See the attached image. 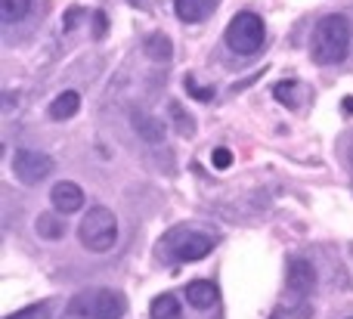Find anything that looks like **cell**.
Segmentation results:
<instances>
[{
	"label": "cell",
	"instance_id": "20",
	"mask_svg": "<svg viewBox=\"0 0 353 319\" xmlns=\"http://www.w3.org/2000/svg\"><path fill=\"white\" fill-rule=\"evenodd\" d=\"M211 165L217 167V171H226V167L232 165V152H230V149H223V146L214 149V152H211Z\"/></svg>",
	"mask_w": 353,
	"mask_h": 319
},
{
	"label": "cell",
	"instance_id": "7",
	"mask_svg": "<svg viewBox=\"0 0 353 319\" xmlns=\"http://www.w3.org/2000/svg\"><path fill=\"white\" fill-rule=\"evenodd\" d=\"M50 205H53V211L68 217L84 208V189L78 183H72V180H62V183H56L50 189Z\"/></svg>",
	"mask_w": 353,
	"mask_h": 319
},
{
	"label": "cell",
	"instance_id": "18",
	"mask_svg": "<svg viewBox=\"0 0 353 319\" xmlns=\"http://www.w3.org/2000/svg\"><path fill=\"white\" fill-rule=\"evenodd\" d=\"M171 118H174L176 130H180L183 136H186V134H192V130H195L192 118H186V112H183V105H180V103H171Z\"/></svg>",
	"mask_w": 353,
	"mask_h": 319
},
{
	"label": "cell",
	"instance_id": "14",
	"mask_svg": "<svg viewBox=\"0 0 353 319\" xmlns=\"http://www.w3.org/2000/svg\"><path fill=\"white\" fill-rule=\"evenodd\" d=\"M34 229L41 239L56 242V239H62V233H65V220L59 217V211H56V214H41L34 223Z\"/></svg>",
	"mask_w": 353,
	"mask_h": 319
},
{
	"label": "cell",
	"instance_id": "2",
	"mask_svg": "<svg viewBox=\"0 0 353 319\" xmlns=\"http://www.w3.org/2000/svg\"><path fill=\"white\" fill-rule=\"evenodd\" d=\"M78 239H81V245H84L87 251H93V254L112 251V248H115V242H118V220H115V214H112L109 208H103V205L90 208L84 214V220H81V227H78Z\"/></svg>",
	"mask_w": 353,
	"mask_h": 319
},
{
	"label": "cell",
	"instance_id": "6",
	"mask_svg": "<svg viewBox=\"0 0 353 319\" xmlns=\"http://www.w3.org/2000/svg\"><path fill=\"white\" fill-rule=\"evenodd\" d=\"M214 248V239L208 233H186L183 239H171V254L180 264H192V260L208 258Z\"/></svg>",
	"mask_w": 353,
	"mask_h": 319
},
{
	"label": "cell",
	"instance_id": "17",
	"mask_svg": "<svg viewBox=\"0 0 353 319\" xmlns=\"http://www.w3.org/2000/svg\"><path fill=\"white\" fill-rule=\"evenodd\" d=\"M294 87H298L294 81H279V84L273 87V96L279 99L282 105H292L294 109V105H298V99H294Z\"/></svg>",
	"mask_w": 353,
	"mask_h": 319
},
{
	"label": "cell",
	"instance_id": "23",
	"mask_svg": "<svg viewBox=\"0 0 353 319\" xmlns=\"http://www.w3.org/2000/svg\"><path fill=\"white\" fill-rule=\"evenodd\" d=\"M270 319H279V316H276V313H273V316H270Z\"/></svg>",
	"mask_w": 353,
	"mask_h": 319
},
{
	"label": "cell",
	"instance_id": "4",
	"mask_svg": "<svg viewBox=\"0 0 353 319\" xmlns=\"http://www.w3.org/2000/svg\"><path fill=\"white\" fill-rule=\"evenodd\" d=\"M226 47L239 56H254L257 50L263 47L267 41V31H263V19L257 12L245 10V12H236L226 25V34H223Z\"/></svg>",
	"mask_w": 353,
	"mask_h": 319
},
{
	"label": "cell",
	"instance_id": "16",
	"mask_svg": "<svg viewBox=\"0 0 353 319\" xmlns=\"http://www.w3.org/2000/svg\"><path fill=\"white\" fill-rule=\"evenodd\" d=\"M31 10V0H0V16H3V22H19V19H25Z\"/></svg>",
	"mask_w": 353,
	"mask_h": 319
},
{
	"label": "cell",
	"instance_id": "1",
	"mask_svg": "<svg viewBox=\"0 0 353 319\" xmlns=\"http://www.w3.org/2000/svg\"><path fill=\"white\" fill-rule=\"evenodd\" d=\"M350 41H353V28L350 19L341 12L323 16L313 28V41H310V56L316 65H338L347 59L350 53Z\"/></svg>",
	"mask_w": 353,
	"mask_h": 319
},
{
	"label": "cell",
	"instance_id": "3",
	"mask_svg": "<svg viewBox=\"0 0 353 319\" xmlns=\"http://www.w3.org/2000/svg\"><path fill=\"white\" fill-rule=\"evenodd\" d=\"M68 313L81 319H121L128 313V301H124V295H118L112 289H90L72 298Z\"/></svg>",
	"mask_w": 353,
	"mask_h": 319
},
{
	"label": "cell",
	"instance_id": "21",
	"mask_svg": "<svg viewBox=\"0 0 353 319\" xmlns=\"http://www.w3.org/2000/svg\"><path fill=\"white\" fill-rule=\"evenodd\" d=\"M43 304H34V307H28V310H19L16 316H3V319H43Z\"/></svg>",
	"mask_w": 353,
	"mask_h": 319
},
{
	"label": "cell",
	"instance_id": "10",
	"mask_svg": "<svg viewBox=\"0 0 353 319\" xmlns=\"http://www.w3.org/2000/svg\"><path fill=\"white\" fill-rule=\"evenodd\" d=\"M214 10V0H174V12L183 22H205Z\"/></svg>",
	"mask_w": 353,
	"mask_h": 319
},
{
	"label": "cell",
	"instance_id": "24",
	"mask_svg": "<svg viewBox=\"0 0 353 319\" xmlns=\"http://www.w3.org/2000/svg\"><path fill=\"white\" fill-rule=\"evenodd\" d=\"M350 319H353V316H350Z\"/></svg>",
	"mask_w": 353,
	"mask_h": 319
},
{
	"label": "cell",
	"instance_id": "13",
	"mask_svg": "<svg viewBox=\"0 0 353 319\" xmlns=\"http://www.w3.org/2000/svg\"><path fill=\"white\" fill-rule=\"evenodd\" d=\"M180 301L171 295V291H165V295H159L152 304H149V319H180Z\"/></svg>",
	"mask_w": 353,
	"mask_h": 319
},
{
	"label": "cell",
	"instance_id": "5",
	"mask_svg": "<svg viewBox=\"0 0 353 319\" xmlns=\"http://www.w3.org/2000/svg\"><path fill=\"white\" fill-rule=\"evenodd\" d=\"M53 158L43 152H37V149H16V155H12V174H16V180H22L25 186H34L41 183V180H47L50 174H53Z\"/></svg>",
	"mask_w": 353,
	"mask_h": 319
},
{
	"label": "cell",
	"instance_id": "8",
	"mask_svg": "<svg viewBox=\"0 0 353 319\" xmlns=\"http://www.w3.org/2000/svg\"><path fill=\"white\" fill-rule=\"evenodd\" d=\"M288 289L294 295H310L316 289V270H313L310 260H304V258L288 260Z\"/></svg>",
	"mask_w": 353,
	"mask_h": 319
},
{
	"label": "cell",
	"instance_id": "12",
	"mask_svg": "<svg viewBox=\"0 0 353 319\" xmlns=\"http://www.w3.org/2000/svg\"><path fill=\"white\" fill-rule=\"evenodd\" d=\"M130 124H134V130L140 134V140H146V143H161L165 140V127H161V121H155V118L146 115V112H134Z\"/></svg>",
	"mask_w": 353,
	"mask_h": 319
},
{
	"label": "cell",
	"instance_id": "11",
	"mask_svg": "<svg viewBox=\"0 0 353 319\" xmlns=\"http://www.w3.org/2000/svg\"><path fill=\"white\" fill-rule=\"evenodd\" d=\"M78 109H81V96L74 90H65V93H59V96L50 103L47 115L53 118V121H68V118L78 115Z\"/></svg>",
	"mask_w": 353,
	"mask_h": 319
},
{
	"label": "cell",
	"instance_id": "9",
	"mask_svg": "<svg viewBox=\"0 0 353 319\" xmlns=\"http://www.w3.org/2000/svg\"><path fill=\"white\" fill-rule=\"evenodd\" d=\"M217 298H220L217 285L208 282V279H195V282H189V285H186V301L192 304L195 310H208V307H214V304H217Z\"/></svg>",
	"mask_w": 353,
	"mask_h": 319
},
{
	"label": "cell",
	"instance_id": "15",
	"mask_svg": "<svg viewBox=\"0 0 353 319\" xmlns=\"http://www.w3.org/2000/svg\"><path fill=\"white\" fill-rule=\"evenodd\" d=\"M143 50H146V56L155 62H168L174 56V43L168 41V34H149Z\"/></svg>",
	"mask_w": 353,
	"mask_h": 319
},
{
	"label": "cell",
	"instance_id": "22",
	"mask_svg": "<svg viewBox=\"0 0 353 319\" xmlns=\"http://www.w3.org/2000/svg\"><path fill=\"white\" fill-rule=\"evenodd\" d=\"M341 109L347 112V115H353V96H344V99H341Z\"/></svg>",
	"mask_w": 353,
	"mask_h": 319
},
{
	"label": "cell",
	"instance_id": "19",
	"mask_svg": "<svg viewBox=\"0 0 353 319\" xmlns=\"http://www.w3.org/2000/svg\"><path fill=\"white\" fill-rule=\"evenodd\" d=\"M186 90H189V96L201 99V103H208V99H214V87H199L192 78H189V74H186Z\"/></svg>",
	"mask_w": 353,
	"mask_h": 319
}]
</instances>
